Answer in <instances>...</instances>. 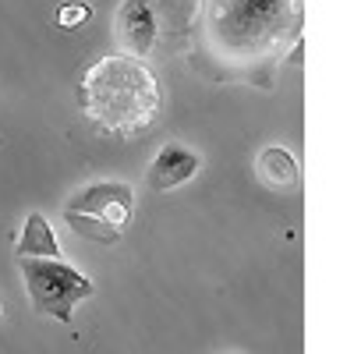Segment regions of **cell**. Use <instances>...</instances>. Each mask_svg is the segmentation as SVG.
<instances>
[{
	"mask_svg": "<svg viewBox=\"0 0 354 354\" xmlns=\"http://www.w3.org/2000/svg\"><path fill=\"white\" fill-rule=\"evenodd\" d=\"M18 273L25 280L36 315L57 319L64 326L75 322L78 301L96 294V283L85 273H78L75 266H68L64 259H18Z\"/></svg>",
	"mask_w": 354,
	"mask_h": 354,
	"instance_id": "7a4b0ae2",
	"label": "cell"
},
{
	"mask_svg": "<svg viewBox=\"0 0 354 354\" xmlns=\"http://www.w3.org/2000/svg\"><path fill=\"white\" fill-rule=\"evenodd\" d=\"M18 259H64V248L57 241V230L50 227V220L43 213H28L25 227H21V238L15 245Z\"/></svg>",
	"mask_w": 354,
	"mask_h": 354,
	"instance_id": "8992f818",
	"label": "cell"
},
{
	"mask_svg": "<svg viewBox=\"0 0 354 354\" xmlns=\"http://www.w3.org/2000/svg\"><path fill=\"white\" fill-rule=\"evenodd\" d=\"M85 18H88L85 0H64V4L57 8V21H61V28H78Z\"/></svg>",
	"mask_w": 354,
	"mask_h": 354,
	"instance_id": "9c48e42d",
	"label": "cell"
},
{
	"mask_svg": "<svg viewBox=\"0 0 354 354\" xmlns=\"http://www.w3.org/2000/svg\"><path fill=\"white\" fill-rule=\"evenodd\" d=\"M113 39L121 53L135 57V61L149 57L163 43V21L156 0H124L113 18Z\"/></svg>",
	"mask_w": 354,
	"mask_h": 354,
	"instance_id": "3957f363",
	"label": "cell"
},
{
	"mask_svg": "<svg viewBox=\"0 0 354 354\" xmlns=\"http://www.w3.org/2000/svg\"><path fill=\"white\" fill-rule=\"evenodd\" d=\"M78 103L100 131L131 138L153 124L160 110V85L145 61L110 53L93 61L78 78Z\"/></svg>",
	"mask_w": 354,
	"mask_h": 354,
	"instance_id": "6da1fadb",
	"label": "cell"
},
{
	"mask_svg": "<svg viewBox=\"0 0 354 354\" xmlns=\"http://www.w3.org/2000/svg\"><path fill=\"white\" fill-rule=\"evenodd\" d=\"M131 209H135V188L124 185V181H88V185L75 188L71 198L64 202V213L96 216V220H106L117 230L128 223Z\"/></svg>",
	"mask_w": 354,
	"mask_h": 354,
	"instance_id": "277c9868",
	"label": "cell"
},
{
	"mask_svg": "<svg viewBox=\"0 0 354 354\" xmlns=\"http://www.w3.org/2000/svg\"><path fill=\"white\" fill-rule=\"evenodd\" d=\"M202 170V156L185 142H163L156 156L145 167V188L149 192H174L188 185L192 177Z\"/></svg>",
	"mask_w": 354,
	"mask_h": 354,
	"instance_id": "5b68a950",
	"label": "cell"
},
{
	"mask_svg": "<svg viewBox=\"0 0 354 354\" xmlns=\"http://www.w3.org/2000/svg\"><path fill=\"white\" fill-rule=\"evenodd\" d=\"M68 227L78 234V238H88L96 245H117L121 241V230L110 227L106 220H96V216H85V213H64Z\"/></svg>",
	"mask_w": 354,
	"mask_h": 354,
	"instance_id": "ba28073f",
	"label": "cell"
},
{
	"mask_svg": "<svg viewBox=\"0 0 354 354\" xmlns=\"http://www.w3.org/2000/svg\"><path fill=\"white\" fill-rule=\"evenodd\" d=\"M255 174L270 188H290V185H298L301 170H298V160H294L290 149H283V145H266L255 156Z\"/></svg>",
	"mask_w": 354,
	"mask_h": 354,
	"instance_id": "52a82bcc",
	"label": "cell"
}]
</instances>
